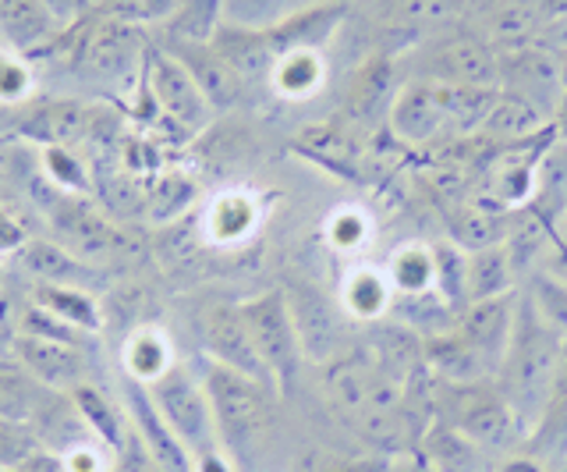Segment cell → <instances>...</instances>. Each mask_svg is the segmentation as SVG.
Instances as JSON below:
<instances>
[{
    "instance_id": "obj_1",
    "label": "cell",
    "mask_w": 567,
    "mask_h": 472,
    "mask_svg": "<svg viewBox=\"0 0 567 472\" xmlns=\"http://www.w3.org/2000/svg\"><path fill=\"white\" fill-rule=\"evenodd\" d=\"M560 352H564V338L543 324L536 306H532V299L522 291L518 317H514V330H511V345H507L504 362H501V370H496L493 383L501 388V394L507 398V406L514 409V415H518V423L525 427L528 437L546 415Z\"/></svg>"
},
{
    "instance_id": "obj_2",
    "label": "cell",
    "mask_w": 567,
    "mask_h": 472,
    "mask_svg": "<svg viewBox=\"0 0 567 472\" xmlns=\"http://www.w3.org/2000/svg\"><path fill=\"white\" fill-rule=\"evenodd\" d=\"M206 394L217 419L220 448L235 469L256 462V454L266 448L274 433V388L259 380H248L235 370L209 362L206 370Z\"/></svg>"
},
{
    "instance_id": "obj_3",
    "label": "cell",
    "mask_w": 567,
    "mask_h": 472,
    "mask_svg": "<svg viewBox=\"0 0 567 472\" xmlns=\"http://www.w3.org/2000/svg\"><path fill=\"white\" fill-rule=\"evenodd\" d=\"M430 415L433 423L465 433L468 441L486 448L489 454H504L528 441L525 427L518 423V415H514L493 380L447 383L430 377Z\"/></svg>"
},
{
    "instance_id": "obj_4",
    "label": "cell",
    "mask_w": 567,
    "mask_h": 472,
    "mask_svg": "<svg viewBox=\"0 0 567 472\" xmlns=\"http://www.w3.org/2000/svg\"><path fill=\"white\" fill-rule=\"evenodd\" d=\"M150 398L156 412L164 415V423L171 433L182 441V448L192 454V465L206 459V454H217L220 437H217V419H213V406L206 394V383L195 380L182 362H174L171 370L150 383Z\"/></svg>"
},
{
    "instance_id": "obj_5",
    "label": "cell",
    "mask_w": 567,
    "mask_h": 472,
    "mask_svg": "<svg viewBox=\"0 0 567 472\" xmlns=\"http://www.w3.org/2000/svg\"><path fill=\"white\" fill-rule=\"evenodd\" d=\"M241 312H245L248 330H252L256 352L266 366V373H270L274 391L291 394L306 356H301V341H298V330H295L288 295H284L280 288L262 291V295H256V299L241 302Z\"/></svg>"
},
{
    "instance_id": "obj_6",
    "label": "cell",
    "mask_w": 567,
    "mask_h": 472,
    "mask_svg": "<svg viewBox=\"0 0 567 472\" xmlns=\"http://www.w3.org/2000/svg\"><path fill=\"white\" fill-rule=\"evenodd\" d=\"M422 72L415 79L436 85H475V90H501V54L472 32L443 37L422 54Z\"/></svg>"
},
{
    "instance_id": "obj_7",
    "label": "cell",
    "mask_w": 567,
    "mask_h": 472,
    "mask_svg": "<svg viewBox=\"0 0 567 472\" xmlns=\"http://www.w3.org/2000/svg\"><path fill=\"white\" fill-rule=\"evenodd\" d=\"M53 235L64 249H71L85 264L103 256H114L124 246V235L114 220H106L93 203H85L75 192H53V203L47 206Z\"/></svg>"
},
{
    "instance_id": "obj_8",
    "label": "cell",
    "mask_w": 567,
    "mask_h": 472,
    "mask_svg": "<svg viewBox=\"0 0 567 472\" xmlns=\"http://www.w3.org/2000/svg\"><path fill=\"white\" fill-rule=\"evenodd\" d=\"M288 295L291 317H295V330L301 341V356L330 366L333 359H341L348 352V335H344V312L330 302L327 291L298 285Z\"/></svg>"
},
{
    "instance_id": "obj_9",
    "label": "cell",
    "mask_w": 567,
    "mask_h": 472,
    "mask_svg": "<svg viewBox=\"0 0 567 472\" xmlns=\"http://www.w3.org/2000/svg\"><path fill=\"white\" fill-rule=\"evenodd\" d=\"M146 90L171 125L185 132H199L209 125L213 117L209 100L203 96V90L188 75V68L174 54H153L146 61Z\"/></svg>"
},
{
    "instance_id": "obj_10",
    "label": "cell",
    "mask_w": 567,
    "mask_h": 472,
    "mask_svg": "<svg viewBox=\"0 0 567 472\" xmlns=\"http://www.w3.org/2000/svg\"><path fill=\"white\" fill-rule=\"evenodd\" d=\"M203 345L209 359L224 366V370H235L248 380H259L266 388H274L270 373H266V366L256 352L252 330L245 324L241 306H209L203 312Z\"/></svg>"
},
{
    "instance_id": "obj_11",
    "label": "cell",
    "mask_w": 567,
    "mask_h": 472,
    "mask_svg": "<svg viewBox=\"0 0 567 472\" xmlns=\"http://www.w3.org/2000/svg\"><path fill=\"white\" fill-rule=\"evenodd\" d=\"M89 22H93V29H89V37H82V43L75 47L82 75H93L100 82L128 79L142 61L135 25L100 19V14H89Z\"/></svg>"
},
{
    "instance_id": "obj_12",
    "label": "cell",
    "mask_w": 567,
    "mask_h": 472,
    "mask_svg": "<svg viewBox=\"0 0 567 472\" xmlns=\"http://www.w3.org/2000/svg\"><path fill=\"white\" fill-rule=\"evenodd\" d=\"M501 90L539 103L549 117H554V111H560V103L567 96L557 58L536 47H518L501 54Z\"/></svg>"
},
{
    "instance_id": "obj_13",
    "label": "cell",
    "mask_w": 567,
    "mask_h": 472,
    "mask_svg": "<svg viewBox=\"0 0 567 472\" xmlns=\"http://www.w3.org/2000/svg\"><path fill=\"white\" fill-rule=\"evenodd\" d=\"M11 359L22 362V370L40 380L47 391H75L79 383H85V345H71V341H50V338H32V335H18Z\"/></svg>"
},
{
    "instance_id": "obj_14",
    "label": "cell",
    "mask_w": 567,
    "mask_h": 472,
    "mask_svg": "<svg viewBox=\"0 0 567 472\" xmlns=\"http://www.w3.org/2000/svg\"><path fill=\"white\" fill-rule=\"evenodd\" d=\"M386 125L401 143L412 146L433 143L436 135H447V111H443L440 85L425 79H408L401 85L394 107H390Z\"/></svg>"
},
{
    "instance_id": "obj_15",
    "label": "cell",
    "mask_w": 567,
    "mask_h": 472,
    "mask_svg": "<svg viewBox=\"0 0 567 472\" xmlns=\"http://www.w3.org/2000/svg\"><path fill=\"white\" fill-rule=\"evenodd\" d=\"M518 291L501 295V299H486V302H468L457 312L454 327L461 330V338L472 341L478 352H483L496 370H501L504 352L511 345V330L514 317H518Z\"/></svg>"
},
{
    "instance_id": "obj_16",
    "label": "cell",
    "mask_w": 567,
    "mask_h": 472,
    "mask_svg": "<svg viewBox=\"0 0 567 472\" xmlns=\"http://www.w3.org/2000/svg\"><path fill=\"white\" fill-rule=\"evenodd\" d=\"M93 132V111L82 100H43L22 117V135L32 143H43V150H71Z\"/></svg>"
},
{
    "instance_id": "obj_17",
    "label": "cell",
    "mask_w": 567,
    "mask_h": 472,
    "mask_svg": "<svg viewBox=\"0 0 567 472\" xmlns=\"http://www.w3.org/2000/svg\"><path fill=\"white\" fill-rule=\"evenodd\" d=\"M401 93L398 68L390 58H369L359 72L351 75L348 96H344V114L354 125H377V121L390 117V107Z\"/></svg>"
},
{
    "instance_id": "obj_18",
    "label": "cell",
    "mask_w": 567,
    "mask_h": 472,
    "mask_svg": "<svg viewBox=\"0 0 567 472\" xmlns=\"http://www.w3.org/2000/svg\"><path fill=\"white\" fill-rule=\"evenodd\" d=\"M171 54L188 68V75L203 90L213 111L235 107L245 93L241 75L230 68V61L213 43H171Z\"/></svg>"
},
{
    "instance_id": "obj_19",
    "label": "cell",
    "mask_w": 567,
    "mask_h": 472,
    "mask_svg": "<svg viewBox=\"0 0 567 472\" xmlns=\"http://www.w3.org/2000/svg\"><path fill=\"white\" fill-rule=\"evenodd\" d=\"M124 398H128V423H132V430L138 433V441L150 448L153 459L164 465V472H195L192 454L171 433V427L164 423V415L156 412L146 383L128 380V394H124Z\"/></svg>"
},
{
    "instance_id": "obj_20",
    "label": "cell",
    "mask_w": 567,
    "mask_h": 472,
    "mask_svg": "<svg viewBox=\"0 0 567 472\" xmlns=\"http://www.w3.org/2000/svg\"><path fill=\"white\" fill-rule=\"evenodd\" d=\"M11 270H18L25 281L35 285H68V288H85L89 264L79 259L71 249H64L58 238H29L11 259Z\"/></svg>"
},
{
    "instance_id": "obj_21",
    "label": "cell",
    "mask_w": 567,
    "mask_h": 472,
    "mask_svg": "<svg viewBox=\"0 0 567 472\" xmlns=\"http://www.w3.org/2000/svg\"><path fill=\"white\" fill-rule=\"evenodd\" d=\"M419 454L436 472H496V454L443 423H430L419 441Z\"/></svg>"
},
{
    "instance_id": "obj_22",
    "label": "cell",
    "mask_w": 567,
    "mask_h": 472,
    "mask_svg": "<svg viewBox=\"0 0 567 472\" xmlns=\"http://www.w3.org/2000/svg\"><path fill=\"white\" fill-rule=\"evenodd\" d=\"M528 209L546 227L567 220V138H554L536 161V188H532Z\"/></svg>"
},
{
    "instance_id": "obj_23",
    "label": "cell",
    "mask_w": 567,
    "mask_h": 472,
    "mask_svg": "<svg viewBox=\"0 0 567 472\" xmlns=\"http://www.w3.org/2000/svg\"><path fill=\"white\" fill-rule=\"evenodd\" d=\"M61 37V25L50 19L40 0H0V40L18 54L43 50Z\"/></svg>"
},
{
    "instance_id": "obj_24",
    "label": "cell",
    "mask_w": 567,
    "mask_h": 472,
    "mask_svg": "<svg viewBox=\"0 0 567 472\" xmlns=\"http://www.w3.org/2000/svg\"><path fill=\"white\" fill-rule=\"evenodd\" d=\"M514 220H518V209H501V206H486V203H468L465 209H457V217L451 220L454 246H461L465 253L493 249V246H507V238H511V232H514Z\"/></svg>"
},
{
    "instance_id": "obj_25",
    "label": "cell",
    "mask_w": 567,
    "mask_h": 472,
    "mask_svg": "<svg viewBox=\"0 0 567 472\" xmlns=\"http://www.w3.org/2000/svg\"><path fill=\"white\" fill-rule=\"evenodd\" d=\"M68 398H71V406L79 409L85 430L93 433L96 441H103L114 454H121L124 444H128V437H132V430H128V415H121V412L114 409V401L106 398L100 388H93L89 380L79 383L75 391H68Z\"/></svg>"
},
{
    "instance_id": "obj_26",
    "label": "cell",
    "mask_w": 567,
    "mask_h": 472,
    "mask_svg": "<svg viewBox=\"0 0 567 472\" xmlns=\"http://www.w3.org/2000/svg\"><path fill=\"white\" fill-rule=\"evenodd\" d=\"M468 302L501 299V295L518 291V267L507 253V246L468 253Z\"/></svg>"
},
{
    "instance_id": "obj_27",
    "label": "cell",
    "mask_w": 567,
    "mask_h": 472,
    "mask_svg": "<svg viewBox=\"0 0 567 472\" xmlns=\"http://www.w3.org/2000/svg\"><path fill=\"white\" fill-rule=\"evenodd\" d=\"M53 391H47L40 380H32L22 362H14L11 356H0V419H11V423H29L40 415L43 401Z\"/></svg>"
},
{
    "instance_id": "obj_28",
    "label": "cell",
    "mask_w": 567,
    "mask_h": 472,
    "mask_svg": "<svg viewBox=\"0 0 567 472\" xmlns=\"http://www.w3.org/2000/svg\"><path fill=\"white\" fill-rule=\"evenodd\" d=\"M546 125H549V114L539 107V103H532V100H525V96H518V93L501 90V96H496V107H493V114H489V121H486L483 135L522 143V138L539 135Z\"/></svg>"
},
{
    "instance_id": "obj_29",
    "label": "cell",
    "mask_w": 567,
    "mask_h": 472,
    "mask_svg": "<svg viewBox=\"0 0 567 472\" xmlns=\"http://www.w3.org/2000/svg\"><path fill=\"white\" fill-rule=\"evenodd\" d=\"M443 111H447V135L483 132L496 107L501 90H475V85H440Z\"/></svg>"
},
{
    "instance_id": "obj_30",
    "label": "cell",
    "mask_w": 567,
    "mask_h": 472,
    "mask_svg": "<svg viewBox=\"0 0 567 472\" xmlns=\"http://www.w3.org/2000/svg\"><path fill=\"white\" fill-rule=\"evenodd\" d=\"M32 302L53 312L58 320L71 324L93 335L100 330V306L93 295H85V288H68V285H35L32 288Z\"/></svg>"
},
{
    "instance_id": "obj_31",
    "label": "cell",
    "mask_w": 567,
    "mask_h": 472,
    "mask_svg": "<svg viewBox=\"0 0 567 472\" xmlns=\"http://www.w3.org/2000/svg\"><path fill=\"white\" fill-rule=\"evenodd\" d=\"M171 366H174V352L156 327L135 330V335L128 338V345H124V370H128V377L135 383H146L150 388V383H156L171 370Z\"/></svg>"
},
{
    "instance_id": "obj_32",
    "label": "cell",
    "mask_w": 567,
    "mask_h": 472,
    "mask_svg": "<svg viewBox=\"0 0 567 472\" xmlns=\"http://www.w3.org/2000/svg\"><path fill=\"white\" fill-rule=\"evenodd\" d=\"M167 29L174 43H213L224 29V0H182Z\"/></svg>"
},
{
    "instance_id": "obj_33",
    "label": "cell",
    "mask_w": 567,
    "mask_h": 472,
    "mask_svg": "<svg viewBox=\"0 0 567 472\" xmlns=\"http://www.w3.org/2000/svg\"><path fill=\"white\" fill-rule=\"evenodd\" d=\"M323 54L319 50H291V54H284L274 68V85L277 93L291 96V100H301V96H312L319 85H323Z\"/></svg>"
},
{
    "instance_id": "obj_34",
    "label": "cell",
    "mask_w": 567,
    "mask_h": 472,
    "mask_svg": "<svg viewBox=\"0 0 567 472\" xmlns=\"http://www.w3.org/2000/svg\"><path fill=\"white\" fill-rule=\"evenodd\" d=\"M390 288L419 299V295L436 291V270H433V249L425 246H404L394 259H390Z\"/></svg>"
},
{
    "instance_id": "obj_35",
    "label": "cell",
    "mask_w": 567,
    "mask_h": 472,
    "mask_svg": "<svg viewBox=\"0 0 567 472\" xmlns=\"http://www.w3.org/2000/svg\"><path fill=\"white\" fill-rule=\"evenodd\" d=\"M433 270H436V295L454 312L468 306V253L454 246V242H440L433 246Z\"/></svg>"
},
{
    "instance_id": "obj_36",
    "label": "cell",
    "mask_w": 567,
    "mask_h": 472,
    "mask_svg": "<svg viewBox=\"0 0 567 472\" xmlns=\"http://www.w3.org/2000/svg\"><path fill=\"white\" fill-rule=\"evenodd\" d=\"M390 306V281L377 270H359L344 285V309L354 320H377Z\"/></svg>"
},
{
    "instance_id": "obj_37",
    "label": "cell",
    "mask_w": 567,
    "mask_h": 472,
    "mask_svg": "<svg viewBox=\"0 0 567 472\" xmlns=\"http://www.w3.org/2000/svg\"><path fill=\"white\" fill-rule=\"evenodd\" d=\"M528 299L543 317V324L567 341V277L564 274H536L528 285Z\"/></svg>"
},
{
    "instance_id": "obj_38",
    "label": "cell",
    "mask_w": 567,
    "mask_h": 472,
    "mask_svg": "<svg viewBox=\"0 0 567 472\" xmlns=\"http://www.w3.org/2000/svg\"><path fill=\"white\" fill-rule=\"evenodd\" d=\"M298 11H306V8H295L291 0H224V25L274 29L280 22H288Z\"/></svg>"
},
{
    "instance_id": "obj_39",
    "label": "cell",
    "mask_w": 567,
    "mask_h": 472,
    "mask_svg": "<svg viewBox=\"0 0 567 472\" xmlns=\"http://www.w3.org/2000/svg\"><path fill=\"white\" fill-rule=\"evenodd\" d=\"M380 4L386 19L398 25H436L454 22L468 8V0H380Z\"/></svg>"
},
{
    "instance_id": "obj_40",
    "label": "cell",
    "mask_w": 567,
    "mask_h": 472,
    "mask_svg": "<svg viewBox=\"0 0 567 472\" xmlns=\"http://www.w3.org/2000/svg\"><path fill=\"white\" fill-rule=\"evenodd\" d=\"M195 199V185L185 174H164L150 192H146V214L153 220H174L177 214H185Z\"/></svg>"
},
{
    "instance_id": "obj_41",
    "label": "cell",
    "mask_w": 567,
    "mask_h": 472,
    "mask_svg": "<svg viewBox=\"0 0 567 472\" xmlns=\"http://www.w3.org/2000/svg\"><path fill=\"white\" fill-rule=\"evenodd\" d=\"M256 209L245 196H224L209 209V235L217 242H238L245 232H252Z\"/></svg>"
},
{
    "instance_id": "obj_42",
    "label": "cell",
    "mask_w": 567,
    "mask_h": 472,
    "mask_svg": "<svg viewBox=\"0 0 567 472\" xmlns=\"http://www.w3.org/2000/svg\"><path fill=\"white\" fill-rule=\"evenodd\" d=\"M40 451H47V444L40 441V433H35L29 423H11V419H0V472L25 465Z\"/></svg>"
},
{
    "instance_id": "obj_43",
    "label": "cell",
    "mask_w": 567,
    "mask_h": 472,
    "mask_svg": "<svg viewBox=\"0 0 567 472\" xmlns=\"http://www.w3.org/2000/svg\"><path fill=\"white\" fill-rule=\"evenodd\" d=\"M43 167L50 174L53 188L61 192H82L89 185V174L85 164H79L71 150H43Z\"/></svg>"
},
{
    "instance_id": "obj_44",
    "label": "cell",
    "mask_w": 567,
    "mask_h": 472,
    "mask_svg": "<svg viewBox=\"0 0 567 472\" xmlns=\"http://www.w3.org/2000/svg\"><path fill=\"white\" fill-rule=\"evenodd\" d=\"M32 93V72L22 58L14 54H0V103H8V107H18V103H25Z\"/></svg>"
},
{
    "instance_id": "obj_45",
    "label": "cell",
    "mask_w": 567,
    "mask_h": 472,
    "mask_svg": "<svg viewBox=\"0 0 567 472\" xmlns=\"http://www.w3.org/2000/svg\"><path fill=\"white\" fill-rule=\"evenodd\" d=\"M29 242V232H25V224L22 217L14 214V209L0 199V259H11L18 249H22Z\"/></svg>"
},
{
    "instance_id": "obj_46",
    "label": "cell",
    "mask_w": 567,
    "mask_h": 472,
    "mask_svg": "<svg viewBox=\"0 0 567 472\" xmlns=\"http://www.w3.org/2000/svg\"><path fill=\"white\" fill-rule=\"evenodd\" d=\"M365 238V220L359 217V214H337L333 220H330V242L337 249H354L359 242Z\"/></svg>"
},
{
    "instance_id": "obj_47",
    "label": "cell",
    "mask_w": 567,
    "mask_h": 472,
    "mask_svg": "<svg viewBox=\"0 0 567 472\" xmlns=\"http://www.w3.org/2000/svg\"><path fill=\"white\" fill-rule=\"evenodd\" d=\"M40 4L50 11V19L61 25V32L68 29H75L82 19H85V8H82V0H40Z\"/></svg>"
},
{
    "instance_id": "obj_48",
    "label": "cell",
    "mask_w": 567,
    "mask_h": 472,
    "mask_svg": "<svg viewBox=\"0 0 567 472\" xmlns=\"http://www.w3.org/2000/svg\"><path fill=\"white\" fill-rule=\"evenodd\" d=\"M390 465L383 459H337L319 465L316 472H386Z\"/></svg>"
},
{
    "instance_id": "obj_49",
    "label": "cell",
    "mask_w": 567,
    "mask_h": 472,
    "mask_svg": "<svg viewBox=\"0 0 567 472\" xmlns=\"http://www.w3.org/2000/svg\"><path fill=\"white\" fill-rule=\"evenodd\" d=\"M496 472H549V469L539 454L522 451V454H507L504 462H496Z\"/></svg>"
},
{
    "instance_id": "obj_50",
    "label": "cell",
    "mask_w": 567,
    "mask_h": 472,
    "mask_svg": "<svg viewBox=\"0 0 567 472\" xmlns=\"http://www.w3.org/2000/svg\"><path fill=\"white\" fill-rule=\"evenodd\" d=\"M182 0H142V22H167Z\"/></svg>"
},
{
    "instance_id": "obj_51",
    "label": "cell",
    "mask_w": 567,
    "mask_h": 472,
    "mask_svg": "<svg viewBox=\"0 0 567 472\" xmlns=\"http://www.w3.org/2000/svg\"><path fill=\"white\" fill-rule=\"evenodd\" d=\"M195 472H235V462H230L224 451H217V454H206V459L195 462Z\"/></svg>"
},
{
    "instance_id": "obj_52",
    "label": "cell",
    "mask_w": 567,
    "mask_h": 472,
    "mask_svg": "<svg viewBox=\"0 0 567 472\" xmlns=\"http://www.w3.org/2000/svg\"><path fill=\"white\" fill-rule=\"evenodd\" d=\"M539 14L543 22H567V0H539Z\"/></svg>"
},
{
    "instance_id": "obj_53",
    "label": "cell",
    "mask_w": 567,
    "mask_h": 472,
    "mask_svg": "<svg viewBox=\"0 0 567 472\" xmlns=\"http://www.w3.org/2000/svg\"><path fill=\"white\" fill-rule=\"evenodd\" d=\"M401 472H436V469H433L430 462H425L422 454H415L412 462H404V465H401Z\"/></svg>"
},
{
    "instance_id": "obj_54",
    "label": "cell",
    "mask_w": 567,
    "mask_h": 472,
    "mask_svg": "<svg viewBox=\"0 0 567 472\" xmlns=\"http://www.w3.org/2000/svg\"><path fill=\"white\" fill-rule=\"evenodd\" d=\"M11 348H14V330L0 324V356H11Z\"/></svg>"
},
{
    "instance_id": "obj_55",
    "label": "cell",
    "mask_w": 567,
    "mask_h": 472,
    "mask_svg": "<svg viewBox=\"0 0 567 472\" xmlns=\"http://www.w3.org/2000/svg\"><path fill=\"white\" fill-rule=\"evenodd\" d=\"M82 8H85V14H96L103 8V0H82Z\"/></svg>"
},
{
    "instance_id": "obj_56",
    "label": "cell",
    "mask_w": 567,
    "mask_h": 472,
    "mask_svg": "<svg viewBox=\"0 0 567 472\" xmlns=\"http://www.w3.org/2000/svg\"><path fill=\"white\" fill-rule=\"evenodd\" d=\"M0 277H4V270H0Z\"/></svg>"
}]
</instances>
